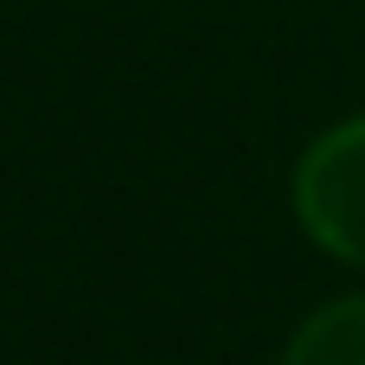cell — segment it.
<instances>
[{"label": "cell", "mask_w": 365, "mask_h": 365, "mask_svg": "<svg viewBox=\"0 0 365 365\" xmlns=\"http://www.w3.org/2000/svg\"><path fill=\"white\" fill-rule=\"evenodd\" d=\"M282 365H365V295L327 302L321 314H308L295 340L282 346Z\"/></svg>", "instance_id": "2"}, {"label": "cell", "mask_w": 365, "mask_h": 365, "mask_svg": "<svg viewBox=\"0 0 365 365\" xmlns=\"http://www.w3.org/2000/svg\"><path fill=\"white\" fill-rule=\"evenodd\" d=\"M295 218L340 263H365V115L334 122L295 160Z\"/></svg>", "instance_id": "1"}]
</instances>
